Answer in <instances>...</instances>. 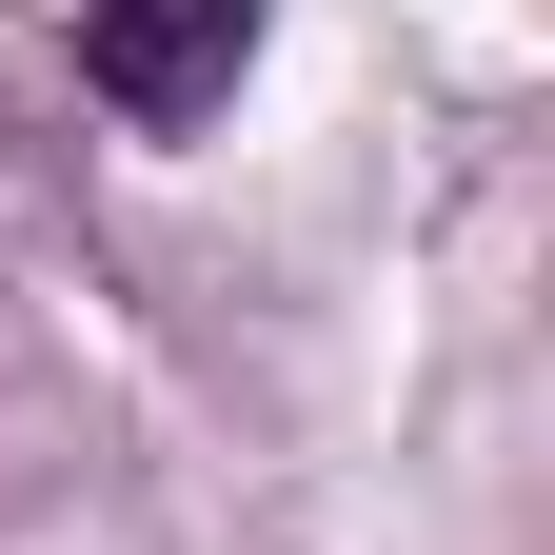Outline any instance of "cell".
Listing matches in <instances>:
<instances>
[{"mask_svg":"<svg viewBox=\"0 0 555 555\" xmlns=\"http://www.w3.org/2000/svg\"><path fill=\"white\" fill-rule=\"evenodd\" d=\"M258 60V0H80V80L119 119H219Z\"/></svg>","mask_w":555,"mask_h":555,"instance_id":"obj_1","label":"cell"}]
</instances>
